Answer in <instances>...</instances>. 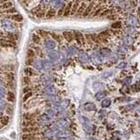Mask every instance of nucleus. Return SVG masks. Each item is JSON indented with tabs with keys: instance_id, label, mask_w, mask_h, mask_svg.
<instances>
[{
	"instance_id": "9b49d317",
	"label": "nucleus",
	"mask_w": 140,
	"mask_h": 140,
	"mask_svg": "<svg viewBox=\"0 0 140 140\" xmlns=\"http://www.w3.org/2000/svg\"><path fill=\"white\" fill-rule=\"evenodd\" d=\"M80 4H81V2L79 1H75V2L73 3V5H72V9H71V15H74L75 12H77V10L79 8Z\"/></svg>"
},
{
	"instance_id": "7ed1b4c3",
	"label": "nucleus",
	"mask_w": 140,
	"mask_h": 140,
	"mask_svg": "<svg viewBox=\"0 0 140 140\" xmlns=\"http://www.w3.org/2000/svg\"><path fill=\"white\" fill-rule=\"evenodd\" d=\"M22 140H40V134H22Z\"/></svg>"
},
{
	"instance_id": "2eb2a0df",
	"label": "nucleus",
	"mask_w": 140,
	"mask_h": 140,
	"mask_svg": "<svg viewBox=\"0 0 140 140\" xmlns=\"http://www.w3.org/2000/svg\"><path fill=\"white\" fill-rule=\"evenodd\" d=\"M36 55V54H35V51L33 50V49L32 48H28L26 51V58H32V59H33L34 56Z\"/></svg>"
},
{
	"instance_id": "cd10ccee",
	"label": "nucleus",
	"mask_w": 140,
	"mask_h": 140,
	"mask_svg": "<svg viewBox=\"0 0 140 140\" xmlns=\"http://www.w3.org/2000/svg\"><path fill=\"white\" fill-rule=\"evenodd\" d=\"M110 101L109 100V99H106V100L102 101V106L103 107V108H107V107L110 106Z\"/></svg>"
},
{
	"instance_id": "7c9ffc66",
	"label": "nucleus",
	"mask_w": 140,
	"mask_h": 140,
	"mask_svg": "<svg viewBox=\"0 0 140 140\" xmlns=\"http://www.w3.org/2000/svg\"><path fill=\"white\" fill-rule=\"evenodd\" d=\"M29 92H32V88H31L30 86H25V88H23V93L25 95V94L29 93Z\"/></svg>"
},
{
	"instance_id": "c9c22d12",
	"label": "nucleus",
	"mask_w": 140,
	"mask_h": 140,
	"mask_svg": "<svg viewBox=\"0 0 140 140\" xmlns=\"http://www.w3.org/2000/svg\"><path fill=\"white\" fill-rule=\"evenodd\" d=\"M121 67H124H124H126V64L125 63H122L121 65H118V68H121Z\"/></svg>"
},
{
	"instance_id": "423d86ee",
	"label": "nucleus",
	"mask_w": 140,
	"mask_h": 140,
	"mask_svg": "<svg viewBox=\"0 0 140 140\" xmlns=\"http://www.w3.org/2000/svg\"><path fill=\"white\" fill-rule=\"evenodd\" d=\"M40 115V113L39 112H32V113H30V112H28V113H25L24 114V118L25 119H27V120H31V119H35L37 117V116Z\"/></svg>"
},
{
	"instance_id": "f704fd0d",
	"label": "nucleus",
	"mask_w": 140,
	"mask_h": 140,
	"mask_svg": "<svg viewBox=\"0 0 140 140\" xmlns=\"http://www.w3.org/2000/svg\"><path fill=\"white\" fill-rule=\"evenodd\" d=\"M120 25H121V24L118 22V23L114 24V25H112V27H113V28H119V27H120Z\"/></svg>"
},
{
	"instance_id": "f3484780",
	"label": "nucleus",
	"mask_w": 140,
	"mask_h": 140,
	"mask_svg": "<svg viewBox=\"0 0 140 140\" xmlns=\"http://www.w3.org/2000/svg\"><path fill=\"white\" fill-rule=\"evenodd\" d=\"M32 41H33L35 44H40V37L37 32H35V33L32 34Z\"/></svg>"
},
{
	"instance_id": "4468645a",
	"label": "nucleus",
	"mask_w": 140,
	"mask_h": 140,
	"mask_svg": "<svg viewBox=\"0 0 140 140\" xmlns=\"http://www.w3.org/2000/svg\"><path fill=\"white\" fill-rule=\"evenodd\" d=\"M55 14H56L55 10H54V8H51V9H49L48 11H47V13H46V18H53V17L55 16Z\"/></svg>"
},
{
	"instance_id": "393cba45",
	"label": "nucleus",
	"mask_w": 140,
	"mask_h": 140,
	"mask_svg": "<svg viewBox=\"0 0 140 140\" xmlns=\"http://www.w3.org/2000/svg\"><path fill=\"white\" fill-rule=\"evenodd\" d=\"M37 33L40 35V37H42V38H47V32L43 30H39L38 32H37Z\"/></svg>"
},
{
	"instance_id": "6ab92c4d",
	"label": "nucleus",
	"mask_w": 140,
	"mask_h": 140,
	"mask_svg": "<svg viewBox=\"0 0 140 140\" xmlns=\"http://www.w3.org/2000/svg\"><path fill=\"white\" fill-rule=\"evenodd\" d=\"M6 99H7V101H9V102H14V100H15L14 93H13V92H11V91H9L7 93V97H6Z\"/></svg>"
},
{
	"instance_id": "1a4fd4ad",
	"label": "nucleus",
	"mask_w": 140,
	"mask_h": 140,
	"mask_svg": "<svg viewBox=\"0 0 140 140\" xmlns=\"http://www.w3.org/2000/svg\"><path fill=\"white\" fill-rule=\"evenodd\" d=\"M87 8V3L86 2H81V4H80L79 8H78L77 10V13L78 15H81L84 13L85 10H86Z\"/></svg>"
},
{
	"instance_id": "a878e982",
	"label": "nucleus",
	"mask_w": 140,
	"mask_h": 140,
	"mask_svg": "<svg viewBox=\"0 0 140 140\" xmlns=\"http://www.w3.org/2000/svg\"><path fill=\"white\" fill-rule=\"evenodd\" d=\"M4 12L5 13V14H12V13L16 14V9H15V8H13V7L12 8H10V9L4 11Z\"/></svg>"
},
{
	"instance_id": "2f4dec72",
	"label": "nucleus",
	"mask_w": 140,
	"mask_h": 140,
	"mask_svg": "<svg viewBox=\"0 0 140 140\" xmlns=\"http://www.w3.org/2000/svg\"><path fill=\"white\" fill-rule=\"evenodd\" d=\"M65 7H66V5H63L62 7L59 10V11H58V13H57V15L59 17L63 16V14H64V11H65Z\"/></svg>"
},
{
	"instance_id": "dca6fc26",
	"label": "nucleus",
	"mask_w": 140,
	"mask_h": 140,
	"mask_svg": "<svg viewBox=\"0 0 140 140\" xmlns=\"http://www.w3.org/2000/svg\"><path fill=\"white\" fill-rule=\"evenodd\" d=\"M11 18L15 22H21L23 20V17L20 14H14L12 16H11Z\"/></svg>"
},
{
	"instance_id": "9d476101",
	"label": "nucleus",
	"mask_w": 140,
	"mask_h": 140,
	"mask_svg": "<svg viewBox=\"0 0 140 140\" xmlns=\"http://www.w3.org/2000/svg\"><path fill=\"white\" fill-rule=\"evenodd\" d=\"M10 117L9 116H3V117H0V124L3 126H6L9 123Z\"/></svg>"
},
{
	"instance_id": "0eeeda50",
	"label": "nucleus",
	"mask_w": 140,
	"mask_h": 140,
	"mask_svg": "<svg viewBox=\"0 0 140 140\" xmlns=\"http://www.w3.org/2000/svg\"><path fill=\"white\" fill-rule=\"evenodd\" d=\"M73 3L74 2H71V1L68 3V4H67L66 7H65V11H64V14H63V16L67 17V16H68V15H70V13H71V9H72Z\"/></svg>"
},
{
	"instance_id": "bb28decb",
	"label": "nucleus",
	"mask_w": 140,
	"mask_h": 140,
	"mask_svg": "<svg viewBox=\"0 0 140 140\" xmlns=\"http://www.w3.org/2000/svg\"><path fill=\"white\" fill-rule=\"evenodd\" d=\"M22 81H23L24 84L28 85V84H30V82H31V78L28 77V76H24L23 79H22Z\"/></svg>"
},
{
	"instance_id": "a211bd4d",
	"label": "nucleus",
	"mask_w": 140,
	"mask_h": 140,
	"mask_svg": "<svg viewBox=\"0 0 140 140\" xmlns=\"http://www.w3.org/2000/svg\"><path fill=\"white\" fill-rule=\"evenodd\" d=\"M41 11H42L41 5H36L35 7L33 8V9L31 10V12H32V14H34V15H37L38 13H40Z\"/></svg>"
},
{
	"instance_id": "ddd939ff",
	"label": "nucleus",
	"mask_w": 140,
	"mask_h": 140,
	"mask_svg": "<svg viewBox=\"0 0 140 140\" xmlns=\"http://www.w3.org/2000/svg\"><path fill=\"white\" fill-rule=\"evenodd\" d=\"M94 4H95V2H90L89 3V4L87 6L86 10H85L84 13H83V16H85V17L88 16V15L89 14L90 12H91L92 9H93V7H94Z\"/></svg>"
},
{
	"instance_id": "f8f14e48",
	"label": "nucleus",
	"mask_w": 140,
	"mask_h": 140,
	"mask_svg": "<svg viewBox=\"0 0 140 140\" xmlns=\"http://www.w3.org/2000/svg\"><path fill=\"white\" fill-rule=\"evenodd\" d=\"M63 37L65 38V40H68V42L72 41L74 39V35L71 32H63Z\"/></svg>"
},
{
	"instance_id": "20e7f679",
	"label": "nucleus",
	"mask_w": 140,
	"mask_h": 140,
	"mask_svg": "<svg viewBox=\"0 0 140 140\" xmlns=\"http://www.w3.org/2000/svg\"><path fill=\"white\" fill-rule=\"evenodd\" d=\"M24 73H25V75L28 76V77H32V76L36 75L37 74L36 71H35L33 68H31V67H27V68H25V70H24Z\"/></svg>"
},
{
	"instance_id": "f257e3e1",
	"label": "nucleus",
	"mask_w": 140,
	"mask_h": 140,
	"mask_svg": "<svg viewBox=\"0 0 140 140\" xmlns=\"http://www.w3.org/2000/svg\"><path fill=\"white\" fill-rule=\"evenodd\" d=\"M40 126H38V127L22 128L23 134H40Z\"/></svg>"
},
{
	"instance_id": "473e14b6",
	"label": "nucleus",
	"mask_w": 140,
	"mask_h": 140,
	"mask_svg": "<svg viewBox=\"0 0 140 140\" xmlns=\"http://www.w3.org/2000/svg\"><path fill=\"white\" fill-rule=\"evenodd\" d=\"M104 95H105V94H104L103 92L101 91V92H99V93L96 95V97H97V99H98V100H101V99H102V97L104 96Z\"/></svg>"
},
{
	"instance_id": "f03ea898",
	"label": "nucleus",
	"mask_w": 140,
	"mask_h": 140,
	"mask_svg": "<svg viewBox=\"0 0 140 140\" xmlns=\"http://www.w3.org/2000/svg\"><path fill=\"white\" fill-rule=\"evenodd\" d=\"M22 128H26V127H38L39 124H37V121L35 119H31V120H25L22 122Z\"/></svg>"
},
{
	"instance_id": "6e6552de",
	"label": "nucleus",
	"mask_w": 140,
	"mask_h": 140,
	"mask_svg": "<svg viewBox=\"0 0 140 140\" xmlns=\"http://www.w3.org/2000/svg\"><path fill=\"white\" fill-rule=\"evenodd\" d=\"M74 38H75V40L78 44H82L83 42H84V37H83V35L81 33V32H76L75 34H74Z\"/></svg>"
},
{
	"instance_id": "4be33fe9",
	"label": "nucleus",
	"mask_w": 140,
	"mask_h": 140,
	"mask_svg": "<svg viewBox=\"0 0 140 140\" xmlns=\"http://www.w3.org/2000/svg\"><path fill=\"white\" fill-rule=\"evenodd\" d=\"M4 86L5 87V88H9V89H12V88H14V83H13L12 81H5V82L4 83Z\"/></svg>"
},
{
	"instance_id": "72a5a7b5",
	"label": "nucleus",
	"mask_w": 140,
	"mask_h": 140,
	"mask_svg": "<svg viewBox=\"0 0 140 140\" xmlns=\"http://www.w3.org/2000/svg\"><path fill=\"white\" fill-rule=\"evenodd\" d=\"M102 54H105V55H109V54H110V51L109 50V49H102Z\"/></svg>"
},
{
	"instance_id": "5701e85b",
	"label": "nucleus",
	"mask_w": 140,
	"mask_h": 140,
	"mask_svg": "<svg viewBox=\"0 0 140 140\" xmlns=\"http://www.w3.org/2000/svg\"><path fill=\"white\" fill-rule=\"evenodd\" d=\"M3 70H5L6 72H11L13 69H14V67L11 66V65H5V66H3Z\"/></svg>"
},
{
	"instance_id": "c85d7f7f",
	"label": "nucleus",
	"mask_w": 140,
	"mask_h": 140,
	"mask_svg": "<svg viewBox=\"0 0 140 140\" xmlns=\"http://www.w3.org/2000/svg\"><path fill=\"white\" fill-rule=\"evenodd\" d=\"M32 96V92H29V93L25 94V95H24V98H23V102H26L27 100H28L30 97Z\"/></svg>"
},
{
	"instance_id": "e433bc0d",
	"label": "nucleus",
	"mask_w": 140,
	"mask_h": 140,
	"mask_svg": "<svg viewBox=\"0 0 140 140\" xmlns=\"http://www.w3.org/2000/svg\"><path fill=\"white\" fill-rule=\"evenodd\" d=\"M110 74H112V72H110V73H106V74H103V76L105 77V75H110Z\"/></svg>"
},
{
	"instance_id": "c756f323",
	"label": "nucleus",
	"mask_w": 140,
	"mask_h": 140,
	"mask_svg": "<svg viewBox=\"0 0 140 140\" xmlns=\"http://www.w3.org/2000/svg\"><path fill=\"white\" fill-rule=\"evenodd\" d=\"M25 64L28 67L32 66V65L33 64V59H32V58H26V60H25Z\"/></svg>"
},
{
	"instance_id": "aec40b11",
	"label": "nucleus",
	"mask_w": 140,
	"mask_h": 140,
	"mask_svg": "<svg viewBox=\"0 0 140 140\" xmlns=\"http://www.w3.org/2000/svg\"><path fill=\"white\" fill-rule=\"evenodd\" d=\"M0 8L4 9V11H5V10L10 9V8H12V3L11 2H4L2 5L0 6Z\"/></svg>"
},
{
	"instance_id": "b1692460",
	"label": "nucleus",
	"mask_w": 140,
	"mask_h": 140,
	"mask_svg": "<svg viewBox=\"0 0 140 140\" xmlns=\"http://www.w3.org/2000/svg\"><path fill=\"white\" fill-rule=\"evenodd\" d=\"M90 39H91V41H94V42H96V43H98L100 40H99L98 39V35H96V34H90Z\"/></svg>"
},
{
	"instance_id": "39448f33",
	"label": "nucleus",
	"mask_w": 140,
	"mask_h": 140,
	"mask_svg": "<svg viewBox=\"0 0 140 140\" xmlns=\"http://www.w3.org/2000/svg\"><path fill=\"white\" fill-rule=\"evenodd\" d=\"M2 75L5 81H12L14 80V74L12 72H4L2 74Z\"/></svg>"
},
{
	"instance_id": "412c9836",
	"label": "nucleus",
	"mask_w": 140,
	"mask_h": 140,
	"mask_svg": "<svg viewBox=\"0 0 140 140\" xmlns=\"http://www.w3.org/2000/svg\"><path fill=\"white\" fill-rule=\"evenodd\" d=\"M50 35H51V37H52V38L54 39V40H55V41L60 42V43L61 42V37L60 36V35H58V34L54 33V32H52V33H50Z\"/></svg>"
},
{
	"instance_id": "4c0bfd02",
	"label": "nucleus",
	"mask_w": 140,
	"mask_h": 140,
	"mask_svg": "<svg viewBox=\"0 0 140 140\" xmlns=\"http://www.w3.org/2000/svg\"><path fill=\"white\" fill-rule=\"evenodd\" d=\"M1 128H2V125H1V124H0V129H1Z\"/></svg>"
}]
</instances>
